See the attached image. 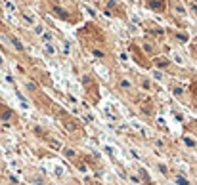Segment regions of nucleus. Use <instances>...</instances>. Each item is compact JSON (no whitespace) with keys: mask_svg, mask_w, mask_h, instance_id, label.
<instances>
[{"mask_svg":"<svg viewBox=\"0 0 197 185\" xmlns=\"http://www.w3.org/2000/svg\"><path fill=\"white\" fill-rule=\"evenodd\" d=\"M147 6L151 10H155V12H161L165 8V4H163V0H147Z\"/></svg>","mask_w":197,"mask_h":185,"instance_id":"nucleus-1","label":"nucleus"},{"mask_svg":"<svg viewBox=\"0 0 197 185\" xmlns=\"http://www.w3.org/2000/svg\"><path fill=\"white\" fill-rule=\"evenodd\" d=\"M12 44H14V46H15V48H17V50H23V44L19 42V40L15 38V37H12Z\"/></svg>","mask_w":197,"mask_h":185,"instance_id":"nucleus-2","label":"nucleus"},{"mask_svg":"<svg viewBox=\"0 0 197 185\" xmlns=\"http://www.w3.org/2000/svg\"><path fill=\"white\" fill-rule=\"evenodd\" d=\"M176 183H178V185H188V179H186V178H176Z\"/></svg>","mask_w":197,"mask_h":185,"instance_id":"nucleus-3","label":"nucleus"},{"mask_svg":"<svg viewBox=\"0 0 197 185\" xmlns=\"http://www.w3.org/2000/svg\"><path fill=\"white\" fill-rule=\"evenodd\" d=\"M184 141H186V145H188V147H195V141L189 139V137H184Z\"/></svg>","mask_w":197,"mask_h":185,"instance_id":"nucleus-4","label":"nucleus"},{"mask_svg":"<svg viewBox=\"0 0 197 185\" xmlns=\"http://www.w3.org/2000/svg\"><path fill=\"white\" fill-rule=\"evenodd\" d=\"M10 116H12V111H4L2 113V120H8Z\"/></svg>","mask_w":197,"mask_h":185,"instance_id":"nucleus-5","label":"nucleus"},{"mask_svg":"<svg viewBox=\"0 0 197 185\" xmlns=\"http://www.w3.org/2000/svg\"><path fill=\"white\" fill-rule=\"evenodd\" d=\"M121 86H123V88H130V82H128V80H121Z\"/></svg>","mask_w":197,"mask_h":185,"instance_id":"nucleus-6","label":"nucleus"},{"mask_svg":"<svg viewBox=\"0 0 197 185\" xmlns=\"http://www.w3.org/2000/svg\"><path fill=\"white\" fill-rule=\"evenodd\" d=\"M94 55H96V57H103V52H100V50H96V52H94Z\"/></svg>","mask_w":197,"mask_h":185,"instance_id":"nucleus-7","label":"nucleus"},{"mask_svg":"<svg viewBox=\"0 0 197 185\" xmlns=\"http://www.w3.org/2000/svg\"><path fill=\"white\" fill-rule=\"evenodd\" d=\"M0 65H2V57H0Z\"/></svg>","mask_w":197,"mask_h":185,"instance_id":"nucleus-8","label":"nucleus"}]
</instances>
